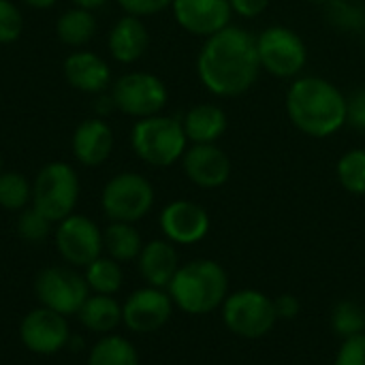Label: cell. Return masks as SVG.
I'll list each match as a JSON object with an SVG mask.
<instances>
[{
  "label": "cell",
  "instance_id": "cell-40",
  "mask_svg": "<svg viewBox=\"0 0 365 365\" xmlns=\"http://www.w3.org/2000/svg\"><path fill=\"white\" fill-rule=\"evenodd\" d=\"M304 2H310V4H331L334 0H304Z\"/></svg>",
  "mask_w": 365,
  "mask_h": 365
},
{
  "label": "cell",
  "instance_id": "cell-22",
  "mask_svg": "<svg viewBox=\"0 0 365 365\" xmlns=\"http://www.w3.org/2000/svg\"><path fill=\"white\" fill-rule=\"evenodd\" d=\"M77 319L88 331L107 336L115 331L122 323V306L118 304V299H113V295L94 293L86 299V304L77 312Z\"/></svg>",
  "mask_w": 365,
  "mask_h": 365
},
{
  "label": "cell",
  "instance_id": "cell-23",
  "mask_svg": "<svg viewBox=\"0 0 365 365\" xmlns=\"http://www.w3.org/2000/svg\"><path fill=\"white\" fill-rule=\"evenodd\" d=\"M56 34L68 47H83L96 34V17L90 9L73 6L58 17Z\"/></svg>",
  "mask_w": 365,
  "mask_h": 365
},
{
  "label": "cell",
  "instance_id": "cell-5",
  "mask_svg": "<svg viewBox=\"0 0 365 365\" xmlns=\"http://www.w3.org/2000/svg\"><path fill=\"white\" fill-rule=\"evenodd\" d=\"M79 201V175L62 163H47L32 182V207L38 210L49 222H60L75 212Z\"/></svg>",
  "mask_w": 365,
  "mask_h": 365
},
{
  "label": "cell",
  "instance_id": "cell-18",
  "mask_svg": "<svg viewBox=\"0 0 365 365\" xmlns=\"http://www.w3.org/2000/svg\"><path fill=\"white\" fill-rule=\"evenodd\" d=\"M62 68L68 86L86 94H103L111 83L109 64L94 51L68 53Z\"/></svg>",
  "mask_w": 365,
  "mask_h": 365
},
{
  "label": "cell",
  "instance_id": "cell-37",
  "mask_svg": "<svg viewBox=\"0 0 365 365\" xmlns=\"http://www.w3.org/2000/svg\"><path fill=\"white\" fill-rule=\"evenodd\" d=\"M94 109H96L98 118H103V115L111 113V111L115 109V105H113V98H111V94H103V96H101V98L96 101Z\"/></svg>",
  "mask_w": 365,
  "mask_h": 365
},
{
  "label": "cell",
  "instance_id": "cell-24",
  "mask_svg": "<svg viewBox=\"0 0 365 365\" xmlns=\"http://www.w3.org/2000/svg\"><path fill=\"white\" fill-rule=\"evenodd\" d=\"M143 242L130 222H111L103 231V250L118 263L135 261L141 255Z\"/></svg>",
  "mask_w": 365,
  "mask_h": 365
},
{
  "label": "cell",
  "instance_id": "cell-27",
  "mask_svg": "<svg viewBox=\"0 0 365 365\" xmlns=\"http://www.w3.org/2000/svg\"><path fill=\"white\" fill-rule=\"evenodd\" d=\"M32 203V184L24 173H0V207L6 212H21Z\"/></svg>",
  "mask_w": 365,
  "mask_h": 365
},
{
  "label": "cell",
  "instance_id": "cell-1",
  "mask_svg": "<svg viewBox=\"0 0 365 365\" xmlns=\"http://www.w3.org/2000/svg\"><path fill=\"white\" fill-rule=\"evenodd\" d=\"M257 36L240 26H227L205 38L197 56V75L218 98L246 94L261 75Z\"/></svg>",
  "mask_w": 365,
  "mask_h": 365
},
{
  "label": "cell",
  "instance_id": "cell-11",
  "mask_svg": "<svg viewBox=\"0 0 365 365\" xmlns=\"http://www.w3.org/2000/svg\"><path fill=\"white\" fill-rule=\"evenodd\" d=\"M53 240L58 255L71 267H88L103 252V231L92 218L81 214L60 220Z\"/></svg>",
  "mask_w": 365,
  "mask_h": 365
},
{
  "label": "cell",
  "instance_id": "cell-13",
  "mask_svg": "<svg viewBox=\"0 0 365 365\" xmlns=\"http://www.w3.org/2000/svg\"><path fill=\"white\" fill-rule=\"evenodd\" d=\"M171 314V295L156 287H143L130 293L122 304V323L133 334H154L169 323Z\"/></svg>",
  "mask_w": 365,
  "mask_h": 365
},
{
  "label": "cell",
  "instance_id": "cell-4",
  "mask_svg": "<svg viewBox=\"0 0 365 365\" xmlns=\"http://www.w3.org/2000/svg\"><path fill=\"white\" fill-rule=\"evenodd\" d=\"M130 145L139 160L150 167H171L182 160L188 137L182 120L171 115H150L135 122L130 130Z\"/></svg>",
  "mask_w": 365,
  "mask_h": 365
},
{
  "label": "cell",
  "instance_id": "cell-25",
  "mask_svg": "<svg viewBox=\"0 0 365 365\" xmlns=\"http://www.w3.org/2000/svg\"><path fill=\"white\" fill-rule=\"evenodd\" d=\"M88 365H139V355L130 340L107 334L90 349Z\"/></svg>",
  "mask_w": 365,
  "mask_h": 365
},
{
  "label": "cell",
  "instance_id": "cell-41",
  "mask_svg": "<svg viewBox=\"0 0 365 365\" xmlns=\"http://www.w3.org/2000/svg\"><path fill=\"white\" fill-rule=\"evenodd\" d=\"M0 173H2V156H0Z\"/></svg>",
  "mask_w": 365,
  "mask_h": 365
},
{
  "label": "cell",
  "instance_id": "cell-29",
  "mask_svg": "<svg viewBox=\"0 0 365 365\" xmlns=\"http://www.w3.org/2000/svg\"><path fill=\"white\" fill-rule=\"evenodd\" d=\"M331 327L340 338H353L365 334V312L364 308L351 299H344L336 304L331 312Z\"/></svg>",
  "mask_w": 365,
  "mask_h": 365
},
{
  "label": "cell",
  "instance_id": "cell-26",
  "mask_svg": "<svg viewBox=\"0 0 365 365\" xmlns=\"http://www.w3.org/2000/svg\"><path fill=\"white\" fill-rule=\"evenodd\" d=\"M83 278L88 282V289L98 295H115L122 289L124 274L118 261L111 257H98L88 267H83Z\"/></svg>",
  "mask_w": 365,
  "mask_h": 365
},
{
  "label": "cell",
  "instance_id": "cell-16",
  "mask_svg": "<svg viewBox=\"0 0 365 365\" xmlns=\"http://www.w3.org/2000/svg\"><path fill=\"white\" fill-rule=\"evenodd\" d=\"M173 17L182 30L195 36H212L231 24L229 0H173Z\"/></svg>",
  "mask_w": 365,
  "mask_h": 365
},
{
  "label": "cell",
  "instance_id": "cell-19",
  "mask_svg": "<svg viewBox=\"0 0 365 365\" xmlns=\"http://www.w3.org/2000/svg\"><path fill=\"white\" fill-rule=\"evenodd\" d=\"M109 53L120 64H133L141 60L150 47V32L141 17L124 15L109 30Z\"/></svg>",
  "mask_w": 365,
  "mask_h": 365
},
{
  "label": "cell",
  "instance_id": "cell-9",
  "mask_svg": "<svg viewBox=\"0 0 365 365\" xmlns=\"http://www.w3.org/2000/svg\"><path fill=\"white\" fill-rule=\"evenodd\" d=\"M109 94L118 111L137 120L158 115L169 101V90L165 81L145 71L124 73L111 83Z\"/></svg>",
  "mask_w": 365,
  "mask_h": 365
},
{
  "label": "cell",
  "instance_id": "cell-8",
  "mask_svg": "<svg viewBox=\"0 0 365 365\" xmlns=\"http://www.w3.org/2000/svg\"><path fill=\"white\" fill-rule=\"evenodd\" d=\"M257 49L261 68L278 79L299 77L308 62L304 38L287 26H269L257 34Z\"/></svg>",
  "mask_w": 365,
  "mask_h": 365
},
{
  "label": "cell",
  "instance_id": "cell-38",
  "mask_svg": "<svg viewBox=\"0 0 365 365\" xmlns=\"http://www.w3.org/2000/svg\"><path fill=\"white\" fill-rule=\"evenodd\" d=\"M107 0H73V4L75 6H81V9H90V11H94V9H98V6H103Z\"/></svg>",
  "mask_w": 365,
  "mask_h": 365
},
{
  "label": "cell",
  "instance_id": "cell-35",
  "mask_svg": "<svg viewBox=\"0 0 365 365\" xmlns=\"http://www.w3.org/2000/svg\"><path fill=\"white\" fill-rule=\"evenodd\" d=\"M229 4H231L235 15L246 17V19H255V17L265 13V9L269 6V0H229Z\"/></svg>",
  "mask_w": 365,
  "mask_h": 365
},
{
  "label": "cell",
  "instance_id": "cell-36",
  "mask_svg": "<svg viewBox=\"0 0 365 365\" xmlns=\"http://www.w3.org/2000/svg\"><path fill=\"white\" fill-rule=\"evenodd\" d=\"M274 306H276L278 319H284V321L295 319V317L299 314V310H302L299 299H297L295 295H291V293H284V295L276 297V299H274Z\"/></svg>",
  "mask_w": 365,
  "mask_h": 365
},
{
  "label": "cell",
  "instance_id": "cell-7",
  "mask_svg": "<svg viewBox=\"0 0 365 365\" xmlns=\"http://www.w3.org/2000/svg\"><path fill=\"white\" fill-rule=\"evenodd\" d=\"M278 321L274 299L261 291L244 289L231 293L222 304V323L237 338H265Z\"/></svg>",
  "mask_w": 365,
  "mask_h": 365
},
{
  "label": "cell",
  "instance_id": "cell-33",
  "mask_svg": "<svg viewBox=\"0 0 365 365\" xmlns=\"http://www.w3.org/2000/svg\"><path fill=\"white\" fill-rule=\"evenodd\" d=\"M118 4L124 9L126 15L135 17H150L165 9H171L173 0H118Z\"/></svg>",
  "mask_w": 365,
  "mask_h": 365
},
{
  "label": "cell",
  "instance_id": "cell-21",
  "mask_svg": "<svg viewBox=\"0 0 365 365\" xmlns=\"http://www.w3.org/2000/svg\"><path fill=\"white\" fill-rule=\"evenodd\" d=\"M184 133L192 143H218L229 128V118L220 105L201 103L186 111L182 120Z\"/></svg>",
  "mask_w": 365,
  "mask_h": 365
},
{
  "label": "cell",
  "instance_id": "cell-6",
  "mask_svg": "<svg viewBox=\"0 0 365 365\" xmlns=\"http://www.w3.org/2000/svg\"><path fill=\"white\" fill-rule=\"evenodd\" d=\"M154 205V186L135 171L113 175L101 195V207L111 222H139Z\"/></svg>",
  "mask_w": 365,
  "mask_h": 365
},
{
  "label": "cell",
  "instance_id": "cell-12",
  "mask_svg": "<svg viewBox=\"0 0 365 365\" xmlns=\"http://www.w3.org/2000/svg\"><path fill=\"white\" fill-rule=\"evenodd\" d=\"M71 327L66 317L49 310V308H34L30 310L19 325V340L21 344L41 357L58 355L68 346L71 340Z\"/></svg>",
  "mask_w": 365,
  "mask_h": 365
},
{
  "label": "cell",
  "instance_id": "cell-14",
  "mask_svg": "<svg viewBox=\"0 0 365 365\" xmlns=\"http://www.w3.org/2000/svg\"><path fill=\"white\" fill-rule=\"evenodd\" d=\"M160 231L163 235L178 246H192L205 240L210 233V214L195 201L178 199L163 207L160 212Z\"/></svg>",
  "mask_w": 365,
  "mask_h": 365
},
{
  "label": "cell",
  "instance_id": "cell-28",
  "mask_svg": "<svg viewBox=\"0 0 365 365\" xmlns=\"http://www.w3.org/2000/svg\"><path fill=\"white\" fill-rule=\"evenodd\" d=\"M340 186L351 195H365V148L344 152L336 165Z\"/></svg>",
  "mask_w": 365,
  "mask_h": 365
},
{
  "label": "cell",
  "instance_id": "cell-31",
  "mask_svg": "<svg viewBox=\"0 0 365 365\" xmlns=\"http://www.w3.org/2000/svg\"><path fill=\"white\" fill-rule=\"evenodd\" d=\"M24 17L13 0H0V45L15 43L21 36Z\"/></svg>",
  "mask_w": 365,
  "mask_h": 365
},
{
  "label": "cell",
  "instance_id": "cell-20",
  "mask_svg": "<svg viewBox=\"0 0 365 365\" xmlns=\"http://www.w3.org/2000/svg\"><path fill=\"white\" fill-rule=\"evenodd\" d=\"M137 263L139 274L148 282V287L167 289L180 269V255L175 250V244H171L169 240H152L143 244Z\"/></svg>",
  "mask_w": 365,
  "mask_h": 365
},
{
  "label": "cell",
  "instance_id": "cell-10",
  "mask_svg": "<svg viewBox=\"0 0 365 365\" xmlns=\"http://www.w3.org/2000/svg\"><path fill=\"white\" fill-rule=\"evenodd\" d=\"M34 295L43 308H49L62 317H77L90 297V289L86 278L71 265H51L36 274Z\"/></svg>",
  "mask_w": 365,
  "mask_h": 365
},
{
  "label": "cell",
  "instance_id": "cell-39",
  "mask_svg": "<svg viewBox=\"0 0 365 365\" xmlns=\"http://www.w3.org/2000/svg\"><path fill=\"white\" fill-rule=\"evenodd\" d=\"M28 6H32V9H38V11H43V9H51L58 0H24Z\"/></svg>",
  "mask_w": 365,
  "mask_h": 365
},
{
  "label": "cell",
  "instance_id": "cell-15",
  "mask_svg": "<svg viewBox=\"0 0 365 365\" xmlns=\"http://www.w3.org/2000/svg\"><path fill=\"white\" fill-rule=\"evenodd\" d=\"M182 167L186 178L203 190L225 186L233 169L229 154L216 143H192L190 148H186L182 156Z\"/></svg>",
  "mask_w": 365,
  "mask_h": 365
},
{
  "label": "cell",
  "instance_id": "cell-2",
  "mask_svg": "<svg viewBox=\"0 0 365 365\" xmlns=\"http://www.w3.org/2000/svg\"><path fill=\"white\" fill-rule=\"evenodd\" d=\"M287 115L299 133L325 139L346 126L349 101L325 77H295L287 90Z\"/></svg>",
  "mask_w": 365,
  "mask_h": 365
},
{
  "label": "cell",
  "instance_id": "cell-17",
  "mask_svg": "<svg viewBox=\"0 0 365 365\" xmlns=\"http://www.w3.org/2000/svg\"><path fill=\"white\" fill-rule=\"evenodd\" d=\"M113 145H115L113 130L98 115L77 124V128L73 133V139H71L73 156L83 167H98V165H103L111 156Z\"/></svg>",
  "mask_w": 365,
  "mask_h": 365
},
{
  "label": "cell",
  "instance_id": "cell-3",
  "mask_svg": "<svg viewBox=\"0 0 365 365\" xmlns=\"http://www.w3.org/2000/svg\"><path fill=\"white\" fill-rule=\"evenodd\" d=\"M167 293L182 312L203 317L222 308L229 297V276L225 267L212 259H195L180 265Z\"/></svg>",
  "mask_w": 365,
  "mask_h": 365
},
{
  "label": "cell",
  "instance_id": "cell-30",
  "mask_svg": "<svg viewBox=\"0 0 365 365\" xmlns=\"http://www.w3.org/2000/svg\"><path fill=\"white\" fill-rule=\"evenodd\" d=\"M49 227H51V222L38 210H34L32 205H28L26 210L19 212L17 233H19L21 240H26L30 244H38L49 235Z\"/></svg>",
  "mask_w": 365,
  "mask_h": 365
},
{
  "label": "cell",
  "instance_id": "cell-34",
  "mask_svg": "<svg viewBox=\"0 0 365 365\" xmlns=\"http://www.w3.org/2000/svg\"><path fill=\"white\" fill-rule=\"evenodd\" d=\"M346 101H349L346 124L353 126L355 130L365 133V86L357 88L351 96H346Z\"/></svg>",
  "mask_w": 365,
  "mask_h": 365
},
{
  "label": "cell",
  "instance_id": "cell-32",
  "mask_svg": "<svg viewBox=\"0 0 365 365\" xmlns=\"http://www.w3.org/2000/svg\"><path fill=\"white\" fill-rule=\"evenodd\" d=\"M334 365H365V334L346 338L334 359Z\"/></svg>",
  "mask_w": 365,
  "mask_h": 365
}]
</instances>
